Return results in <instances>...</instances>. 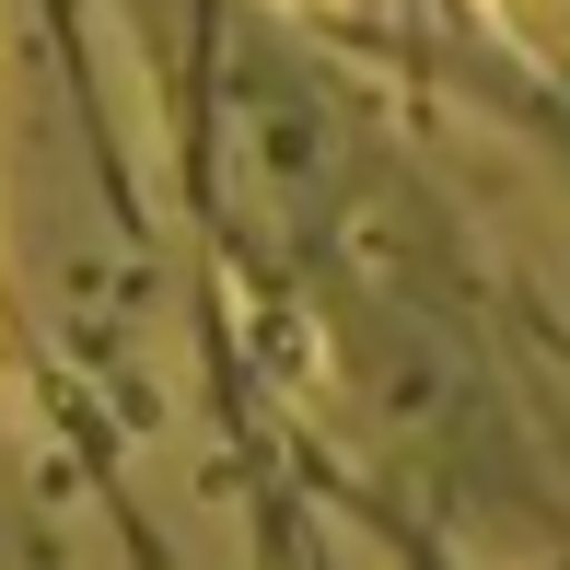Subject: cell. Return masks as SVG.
Wrapping results in <instances>:
<instances>
[{"label":"cell","mask_w":570,"mask_h":570,"mask_svg":"<svg viewBox=\"0 0 570 570\" xmlns=\"http://www.w3.org/2000/svg\"><path fill=\"white\" fill-rule=\"evenodd\" d=\"M512 12V36H535V47H570V0H501Z\"/></svg>","instance_id":"1"}]
</instances>
